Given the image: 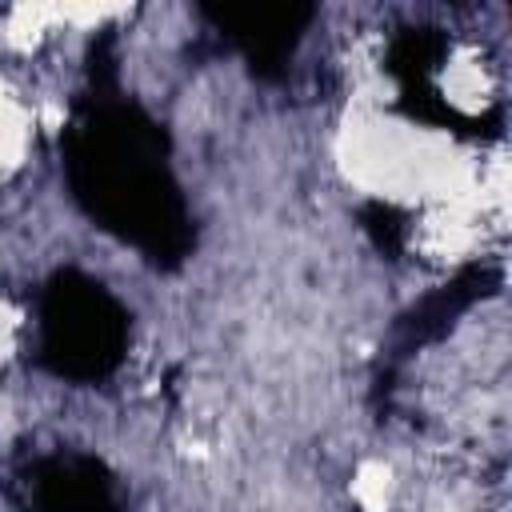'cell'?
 Wrapping results in <instances>:
<instances>
[{"mask_svg":"<svg viewBox=\"0 0 512 512\" xmlns=\"http://www.w3.org/2000/svg\"><path fill=\"white\" fill-rule=\"evenodd\" d=\"M32 148V112L0 84V180H8Z\"/></svg>","mask_w":512,"mask_h":512,"instance_id":"6da1fadb","label":"cell"},{"mask_svg":"<svg viewBox=\"0 0 512 512\" xmlns=\"http://www.w3.org/2000/svg\"><path fill=\"white\" fill-rule=\"evenodd\" d=\"M396 472L384 464V460H364L356 468V480H352V496L364 512H388L392 500H396Z\"/></svg>","mask_w":512,"mask_h":512,"instance_id":"7a4b0ae2","label":"cell"},{"mask_svg":"<svg viewBox=\"0 0 512 512\" xmlns=\"http://www.w3.org/2000/svg\"><path fill=\"white\" fill-rule=\"evenodd\" d=\"M444 92H448V100L460 104V108H480V100H484V92H488V76H484L476 52H468V56H460V60L448 64V72H444Z\"/></svg>","mask_w":512,"mask_h":512,"instance_id":"3957f363","label":"cell"},{"mask_svg":"<svg viewBox=\"0 0 512 512\" xmlns=\"http://www.w3.org/2000/svg\"><path fill=\"white\" fill-rule=\"evenodd\" d=\"M12 344H16V316H12V308L0 300V364L12 356Z\"/></svg>","mask_w":512,"mask_h":512,"instance_id":"277c9868","label":"cell"}]
</instances>
